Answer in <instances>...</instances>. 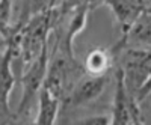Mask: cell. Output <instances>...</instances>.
Returning a JSON list of instances; mask_svg holds the SVG:
<instances>
[{"label":"cell","mask_w":151,"mask_h":125,"mask_svg":"<svg viewBox=\"0 0 151 125\" xmlns=\"http://www.w3.org/2000/svg\"><path fill=\"white\" fill-rule=\"evenodd\" d=\"M125 64L121 68L129 92L139 104L150 94V51L148 50H129Z\"/></svg>","instance_id":"obj_1"},{"label":"cell","mask_w":151,"mask_h":125,"mask_svg":"<svg viewBox=\"0 0 151 125\" xmlns=\"http://www.w3.org/2000/svg\"><path fill=\"white\" fill-rule=\"evenodd\" d=\"M47 68H48V44L42 48V51L38 54V57L24 68V74L21 77L23 96L17 109V115H24L30 109L33 98L38 95L44 83Z\"/></svg>","instance_id":"obj_2"},{"label":"cell","mask_w":151,"mask_h":125,"mask_svg":"<svg viewBox=\"0 0 151 125\" xmlns=\"http://www.w3.org/2000/svg\"><path fill=\"white\" fill-rule=\"evenodd\" d=\"M142 115L139 104L134 101V98L129 92L127 86L124 81V74L119 68L116 71V87H115V96H113V106H112V115L110 124H141Z\"/></svg>","instance_id":"obj_3"},{"label":"cell","mask_w":151,"mask_h":125,"mask_svg":"<svg viewBox=\"0 0 151 125\" xmlns=\"http://www.w3.org/2000/svg\"><path fill=\"white\" fill-rule=\"evenodd\" d=\"M20 54V42L18 35L11 30L8 36V47L3 51L2 62H0V111L9 115V95L15 84V76L12 72V60Z\"/></svg>","instance_id":"obj_4"},{"label":"cell","mask_w":151,"mask_h":125,"mask_svg":"<svg viewBox=\"0 0 151 125\" xmlns=\"http://www.w3.org/2000/svg\"><path fill=\"white\" fill-rule=\"evenodd\" d=\"M107 81L109 79L106 74L104 76H91L89 79H85L74 87L71 95L68 96L70 106H83L97 99L106 89Z\"/></svg>","instance_id":"obj_5"},{"label":"cell","mask_w":151,"mask_h":125,"mask_svg":"<svg viewBox=\"0 0 151 125\" xmlns=\"http://www.w3.org/2000/svg\"><path fill=\"white\" fill-rule=\"evenodd\" d=\"M91 3L94 6L107 5L113 14H115L124 35L129 32L130 26L137 18V15L145 9L142 3H133V2H129V0H91Z\"/></svg>","instance_id":"obj_6"},{"label":"cell","mask_w":151,"mask_h":125,"mask_svg":"<svg viewBox=\"0 0 151 125\" xmlns=\"http://www.w3.org/2000/svg\"><path fill=\"white\" fill-rule=\"evenodd\" d=\"M62 99L53 95L50 91L41 86L38 92V115L35 119V124L38 125H52L56 122L59 107Z\"/></svg>","instance_id":"obj_7"},{"label":"cell","mask_w":151,"mask_h":125,"mask_svg":"<svg viewBox=\"0 0 151 125\" xmlns=\"http://www.w3.org/2000/svg\"><path fill=\"white\" fill-rule=\"evenodd\" d=\"M88 12H89V3L83 5L82 8H79V11L76 12V15L71 20L70 24V30L67 33V36L64 38L60 44V50L65 54V57H68L70 60H74V54H73V41L76 38V35H79L80 30H83L85 24H86V18H88Z\"/></svg>","instance_id":"obj_8"},{"label":"cell","mask_w":151,"mask_h":125,"mask_svg":"<svg viewBox=\"0 0 151 125\" xmlns=\"http://www.w3.org/2000/svg\"><path fill=\"white\" fill-rule=\"evenodd\" d=\"M112 65V54L104 48H94L85 57V69L89 76H104Z\"/></svg>","instance_id":"obj_9"},{"label":"cell","mask_w":151,"mask_h":125,"mask_svg":"<svg viewBox=\"0 0 151 125\" xmlns=\"http://www.w3.org/2000/svg\"><path fill=\"white\" fill-rule=\"evenodd\" d=\"M150 38H151V33H150V11L145 8L141 14L137 15V18L133 21L129 32L124 35L122 44H125L127 39H132V41L139 42V44H150Z\"/></svg>","instance_id":"obj_10"},{"label":"cell","mask_w":151,"mask_h":125,"mask_svg":"<svg viewBox=\"0 0 151 125\" xmlns=\"http://www.w3.org/2000/svg\"><path fill=\"white\" fill-rule=\"evenodd\" d=\"M9 20H11V0H0V33L6 38L11 35Z\"/></svg>","instance_id":"obj_11"},{"label":"cell","mask_w":151,"mask_h":125,"mask_svg":"<svg viewBox=\"0 0 151 125\" xmlns=\"http://www.w3.org/2000/svg\"><path fill=\"white\" fill-rule=\"evenodd\" d=\"M76 124H85V125H107L110 124V118L106 115H97V116H89V118H85L80 119Z\"/></svg>","instance_id":"obj_12"},{"label":"cell","mask_w":151,"mask_h":125,"mask_svg":"<svg viewBox=\"0 0 151 125\" xmlns=\"http://www.w3.org/2000/svg\"><path fill=\"white\" fill-rule=\"evenodd\" d=\"M6 47H8V38L0 33V51H5Z\"/></svg>","instance_id":"obj_13"}]
</instances>
